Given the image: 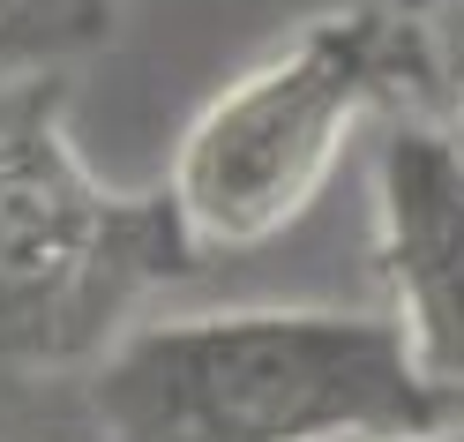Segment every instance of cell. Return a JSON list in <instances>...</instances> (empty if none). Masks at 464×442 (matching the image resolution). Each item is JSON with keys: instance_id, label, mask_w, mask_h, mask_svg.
<instances>
[{"instance_id": "1", "label": "cell", "mask_w": 464, "mask_h": 442, "mask_svg": "<svg viewBox=\"0 0 464 442\" xmlns=\"http://www.w3.org/2000/svg\"><path fill=\"white\" fill-rule=\"evenodd\" d=\"M464 420L397 315L218 308L135 322L91 375L98 442H412Z\"/></svg>"}, {"instance_id": "2", "label": "cell", "mask_w": 464, "mask_h": 442, "mask_svg": "<svg viewBox=\"0 0 464 442\" xmlns=\"http://www.w3.org/2000/svg\"><path fill=\"white\" fill-rule=\"evenodd\" d=\"M202 248L165 188L135 195L82 165L68 83H0V368L105 360L135 300L195 270Z\"/></svg>"}, {"instance_id": "3", "label": "cell", "mask_w": 464, "mask_h": 442, "mask_svg": "<svg viewBox=\"0 0 464 442\" xmlns=\"http://www.w3.org/2000/svg\"><path fill=\"white\" fill-rule=\"evenodd\" d=\"M390 91H404L390 8H330L240 68L188 121L165 172V195L180 202L195 248L240 255L277 241L323 195L353 128Z\"/></svg>"}, {"instance_id": "4", "label": "cell", "mask_w": 464, "mask_h": 442, "mask_svg": "<svg viewBox=\"0 0 464 442\" xmlns=\"http://www.w3.org/2000/svg\"><path fill=\"white\" fill-rule=\"evenodd\" d=\"M374 262L412 360L464 398V142L404 121L374 158Z\"/></svg>"}, {"instance_id": "5", "label": "cell", "mask_w": 464, "mask_h": 442, "mask_svg": "<svg viewBox=\"0 0 464 442\" xmlns=\"http://www.w3.org/2000/svg\"><path fill=\"white\" fill-rule=\"evenodd\" d=\"M397 53H404V91H412L434 128L464 142V0H390Z\"/></svg>"}, {"instance_id": "6", "label": "cell", "mask_w": 464, "mask_h": 442, "mask_svg": "<svg viewBox=\"0 0 464 442\" xmlns=\"http://www.w3.org/2000/svg\"><path fill=\"white\" fill-rule=\"evenodd\" d=\"M412 442H464V420H457V427H442V435H412Z\"/></svg>"}]
</instances>
